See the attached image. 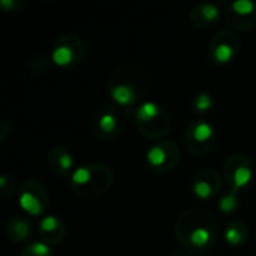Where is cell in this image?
<instances>
[{
    "mask_svg": "<svg viewBox=\"0 0 256 256\" xmlns=\"http://www.w3.org/2000/svg\"><path fill=\"white\" fill-rule=\"evenodd\" d=\"M176 236L188 252L206 254L216 244V219L202 208L186 210L176 220Z\"/></svg>",
    "mask_w": 256,
    "mask_h": 256,
    "instance_id": "obj_1",
    "label": "cell"
},
{
    "mask_svg": "<svg viewBox=\"0 0 256 256\" xmlns=\"http://www.w3.org/2000/svg\"><path fill=\"white\" fill-rule=\"evenodd\" d=\"M148 88V75L146 69L136 64H123L117 68L108 81V94L117 108L135 106Z\"/></svg>",
    "mask_w": 256,
    "mask_h": 256,
    "instance_id": "obj_2",
    "label": "cell"
},
{
    "mask_svg": "<svg viewBox=\"0 0 256 256\" xmlns=\"http://www.w3.org/2000/svg\"><path fill=\"white\" fill-rule=\"evenodd\" d=\"M114 183L112 171L102 164L81 165L70 174L72 190L84 198H93L105 194Z\"/></svg>",
    "mask_w": 256,
    "mask_h": 256,
    "instance_id": "obj_3",
    "label": "cell"
},
{
    "mask_svg": "<svg viewBox=\"0 0 256 256\" xmlns=\"http://www.w3.org/2000/svg\"><path fill=\"white\" fill-rule=\"evenodd\" d=\"M135 123L141 135L148 140H160L171 130L170 114L156 102L144 100L135 110Z\"/></svg>",
    "mask_w": 256,
    "mask_h": 256,
    "instance_id": "obj_4",
    "label": "cell"
},
{
    "mask_svg": "<svg viewBox=\"0 0 256 256\" xmlns=\"http://www.w3.org/2000/svg\"><path fill=\"white\" fill-rule=\"evenodd\" d=\"M86 54V44L84 40L74 33L62 34L52 44L50 60L58 68H75L81 63Z\"/></svg>",
    "mask_w": 256,
    "mask_h": 256,
    "instance_id": "obj_5",
    "label": "cell"
},
{
    "mask_svg": "<svg viewBox=\"0 0 256 256\" xmlns=\"http://www.w3.org/2000/svg\"><path fill=\"white\" fill-rule=\"evenodd\" d=\"M216 128L210 122L202 118L189 123L184 134V144L188 150L195 156H204L212 152L216 146Z\"/></svg>",
    "mask_w": 256,
    "mask_h": 256,
    "instance_id": "obj_6",
    "label": "cell"
},
{
    "mask_svg": "<svg viewBox=\"0 0 256 256\" xmlns=\"http://www.w3.org/2000/svg\"><path fill=\"white\" fill-rule=\"evenodd\" d=\"M224 180L228 183V188L236 192L246 189L254 178V162L249 156L243 153L231 154L224 162Z\"/></svg>",
    "mask_w": 256,
    "mask_h": 256,
    "instance_id": "obj_7",
    "label": "cell"
},
{
    "mask_svg": "<svg viewBox=\"0 0 256 256\" xmlns=\"http://www.w3.org/2000/svg\"><path fill=\"white\" fill-rule=\"evenodd\" d=\"M18 202L21 210L28 216H44L50 207L46 189L36 180H27L20 186Z\"/></svg>",
    "mask_w": 256,
    "mask_h": 256,
    "instance_id": "obj_8",
    "label": "cell"
},
{
    "mask_svg": "<svg viewBox=\"0 0 256 256\" xmlns=\"http://www.w3.org/2000/svg\"><path fill=\"white\" fill-rule=\"evenodd\" d=\"M147 164L156 172H170L177 168L182 160V150L174 141H159L146 153Z\"/></svg>",
    "mask_w": 256,
    "mask_h": 256,
    "instance_id": "obj_9",
    "label": "cell"
},
{
    "mask_svg": "<svg viewBox=\"0 0 256 256\" xmlns=\"http://www.w3.org/2000/svg\"><path fill=\"white\" fill-rule=\"evenodd\" d=\"M242 50V40L232 30H220L218 32L210 44H208V52L214 63L218 64H228L232 60L237 58Z\"/></svg>",
    "mask_w": 256,
    "mask_h": 256,
    "instance_id": "obj_10",
    "label": "cell"
},
{
    "mask_svg": "<svg viewBox=\"0 0 256 256\" xmlns=\"http://www.w3.org/2000/svg\"><path fill=\"white\" fill-rule=\"evenodd\" d=\"M93 134L102 141H111L122 134V118L116 105L99 108L92 120Z\"/></svg>",
    "mask_w": 256,
    "mask_h": 256,
    "instance_id": "obj_11",
    "label": "cell"
},
{
    "mask_svg": "<svg viewBox=\"0 0 256 256\" xmlns=\"http://www.w3.org/2000/svg\"><path fill=\"white\" fill-rule=\"evenodd\" d=\"M228 24L238 32H249L256 27V2L236 0L228 3L225 10Z\"/></svg>",
    "mask_w": 256,
    "mask_h": 256,
    "instance_id": "obj_12",
    "label": "cell"
},
{
    "mask_svg": "<svg viewBox=\"0 0 256 256\" xmlns=\"http://www.w3.org/2000/svg\"><path fill=\"white\" fill-rule=\"evenodd\" d=\"M224 176L214 168L201 170L192 180V192L201 201H210L218 196L222 190Z\"/></svg>",
    "mask_w": 256,
    "mask_h": 256,
    "instance_id": "obj_13",
    "label": "cell"
},
{
    "mask_svg": "<svg viewBox=\"0 0 256 256\" xmlns=\"http://www.w3.org/2000/svg\"><path fill=\"white\" fill-rule=\"evenodd\" d=\"M38 232L44 243L58 244L64 240L66 228L60 218H57L54 214H48L40 219V222L38 225Z\"/></svg>",
    "mask_w": 256,
    "mask_h": 256,
    "instance_id": "obj_14",
    "label": "cell"
},
{
    "mask_svg": "<svg viewBox=\"0 0 256 256\" xmlns=\"http://www.w3.org/2000/svg\"><path fill=\"white\" fill-rule=\"evenodd\" d=\"M220 9L219 6H216L214 3L206 2V3H200L196 4L192 10H190V21L196 28L201 30H208L212 27H214V24L220 20Z\"/></svg>",
    "mask_w": 256,
    "mask_h": 256,
    "instance_id": "obj_15",
    "label": "cell"
},
{
    "mask_svg": "<svg viewBox=\"0 0 256 256\" xmlns=\"http://www.w3.org/2000/svg\"><path fill=\"white\" fill-rule=\"evenodd\" d=\"M46 162H48V166L50 170L57 174V176H68L69 172H74L72 168H74V158L72 154L69 153L68 148L64 147H54L50 153H48V158H46Z\"/></svg>",
    "mask_w": 256,
    "mask_h": 256,
    "instance_id": "obj_16",
    "label": "cell"
},
{
    "mask_svg": "<svg viewBox=\"0 0 256 256\" xmlns=\"http://www.w3.org/2000/svg\"><path fill=\"white\" fill-rule=\"evenodd\" d=\"M33 234L32 224L22 216H14L6 225V236L14 243H26Z\"/></svg>",
    "mask_w": 256,
    "mask_h": 256,
    "instance_id": "obj_17",
    "label": "cell"
},
{
    "mask_svg": "<svg viewBox=\"0 0 256 256\" xmlns=\"http://www.w3.org/2000/svg\"><path fill=\"white\" fill-rule=\"evenodd\" d=\"M224 236H225V240H226L228 244H231L234 248H238V246H243L248 242L249 228L242 220H231V222L226 224Z\"/></svg>",
    "mask_w": 256,
    "mask_h": 256,
    "instance_id": "obj_18",
    "label": "cell"
},
{
    "mask_svg": "<svg viewBox=\"0 0 256 256\" xmlns=\"http://www.w3.org/2000/svg\"><path fill=\"white\" fill-rule=\"evenodd\" d=\"M240 202H242V196H240V192H236V190H228L225 192L220 200H219V210L225 214H232L238 210L240 207Z\"/></svg>",
    "mask_w": 256,
    "mask_h": 256,
    "instance_id": "obj_19",
    "label": "cell"
},
{
    "mask_svg": "<svg viewBox=\"0 0 256 256\" xmlns=\"http://www.w3.org/2000/svg\"><path fill=\"white\" fill-rule=\"evenodd\" d=\"M214 106V99L210 93L207 92H201L198 94L194 96L192 99V108L196 114H207L208 111H212Z\"/></svg>",
    "mask_w": 256,
    "mask_h": 256,
    "instance_id": "obj_20",
    "label": "cell"
},
{
    "mask_svg": "<svg viewBox=\"0 0 256 256\" xmlns=\"http://www.w3.org/2000/svg\"><path fill=\"white\" fill-rule=\"evenodd\" d=\"M21 256H52V254H51L50 244L39 240V242L27 243L24 249L21 250Z\"/></svg>",
    "mask_w": 256,
    "mask_h": 256,
    "instance_id": "obj_21",
    "label": "cell"
},
{
    "mask_svg": "<svg viewBox=\"0 0 256 256\" xmlns=\"http://www.w3.org/2000/svg\"><path fill=\"white\" fill-rule=\"evenodd\" d=\"M16 192V183L12 176L3 174L0 176V196L2 198H9Z\"/></svg>",
    "mask_w": 256,
    "mask_h": 256,
    "instance_id": "obj_22",
    "label": "cell"
},
{
    "mask_svg": "<svg viewBox=\"0 0 256 256\" xmlns=\"http://www.w3.org/2000/svg\"><path fill=\"white\" fill-rule=\"evenodd\" d=\"M0 6L6 12H16L22 8V3L18 0H0Z\"/></svg>",
    "mask_w": 256,
    "mask_h": 256,
    "instance_id": "obj_23",
    "label": "cell"
},
{
    "mask_svg": "<svg viewBox=\"0 0 256 256\" xmlns=\"http://www.w3.org/2000/svg\"><path fill=\"white\" fill-rule=\"evenodd\" d=\"M32 64H36V68L32 69L34 74H36V72H46V70L50 69L46 58H34V60L32 62Z\"/></svg>",
    "mask_w": 256,
    "mask_h": 256,
    "instance_id": "obj_24",
    "label": "cell"
},
{
    "mask_svg": "<svg viewBox=\"0 0 256 256\" xmlns=\"http://www.w3.org/2000/svg\"><path fill=\"white\" fill-rule=\"evenodd\" d=\"M10 130H12V122L10 120H3L0 123V141H4Z\"/></svg>",
    "mask_w": 256,
    "mask_h": 256,
    "instance_id": "obj_25",
    "label": "cell"
},
{
    "mask_svg": "<svg viewBox=\"0 0 256 256\" xmlns=\"http://www.w3.org/2000/svg\"><path fill=\"white\" fill-rule=\"evenodd\" d=\"M170 256H195V255H192V254H189V255H186V254H172V255H170Z\"/></svg>",
    "mask_w": 256,
    "mask_h": 256,
    "instance_id": "obj_26",
    "label": "cell"
}]
</instances>
